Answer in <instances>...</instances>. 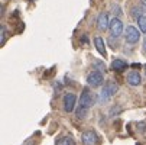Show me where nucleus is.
<instances>
[{
  "label": "nucleus",
  "mask_w": 146,
  "mask_h": 145,
  "mask_svg": "<svg viewBox=\"0 0 146 145\" xmlns=\"http://www.w3.org/2000/svg\"><path fill=\"white\" fill-rule=\"evenodd\" d=\"M119 90V86L116 84V83L113 81H109L104 84V87L101 89V93H100V102H107L110 100Z\"/></svg>",
  "instance_id": "nucleus-1"
},
{
  "label": "nucleus",
  "mask_w": 146,
  "mask_h": 145,
  "mask_svg": "<svg viewBox=\"0 0 146 145\" xmlns=\"http://www.w3.org/2000/svg\"><path fill=\"white\" fill-rule=\"evenodd\" d=\"M124 38H126V42L127 44L135 45V44L139 42V39H140V31L136 26L129 25L126 29H124Z\"/></svg>",
  "instance_id": "nucleus-2"
},
{
  "label": "nucleus",
  "mask_w": 146,
  "mask_h": 145,
  "mask_svg": "<svg viewBox=\"0 0 146 145\" xmlns=\"http://www.w3.org/2000/svg\"><path fill=\"white\" fill-rule=\"evenodd\" d=\"M87 83H88V86H91V87H100V86H103V83H104L103 73L98 71V70L91 71L87 76Z\"/></svg>",
  "instance_id": "nucleus-3"
},
{
  "label": "nucleus",
  "mask_w": 146,
  "mask_h": 145,
  "mask_svg": "<svg viewBox=\"0 0 146 145\" xmlns=\"http://www.w3.org/2000/svg\"><path fill=\"white\" fill-rule=\"evenodd\" d=\"M81 142L82 145H98L100 138L96 131H84L81 134Z\"/></svg>",
  "instance_id": "nucleus-4"
},
{
  "label": "nucleus",
  "mask_w": 146,
  "mask_h": 145,
  "mask_svg": "<svg viewBox=\"0 0 146 145\" xmlns=\"http://www.w3.org/2000/svg\"><path fill=\"white\" fill-rule=\"evenodd\" d=\"M110 33H111V36L113 38H119L121 33H123V31H124V26H123V22L119 19V17H113L111 20H110Z\"/></svg>",
  "instance_id": "nucleus-5"
},
{
  "label": "nucleus",
  "mask_w": 146,
  "mask_h": 145,
  "mask_svg": "<svg viewBox=\"0 0 146 145\" xmlns=\"http://www.w3.org/2000/svg\"><path fill=\"white\" fill-rule=\"evenodd\" d=\"M93 105H94V97H93L90 89L86 87L84 90H82L81 96H80V106H84V108L90 109Z\"/></svg>",
  "instance_id": "nucleus-6"
},
{
  "label": "nucleus",
  "mask_w": 146,
  "mask_h": 145,
  "mask_svg": "<svg viewBox=\"0 0 146 145\" xmlns=\"http://www.w3.org/2000/svg\"><path fill=\"white\" fill-rule=\"evenodd\" d=\"M75 103H77V96L74 93H67L64 96V110L67 113L74 112L75 109Z\"/></svg>",
  "instance_id": "nucleus-7"
},
{
  "label": "nucleus",
  "mask_w": 146,
  "mask_h": 145,
  "mask_svg": "<svg viewBox=\"0 0 146 145\" xmlns=\"http://www.w3.org/2000/svg\"><path fill=\"white\" fill-rule=\"evenodd\" d=\"M97 28L98 31H107L110 28V19H109V13L107 12H101L97 17Z\"/></svg>",
  "instance_id": "nucleus-8"
},
{
  "label": "nucleus",
  "mask_w": 146,
  "mask_h": 145,
  "mask_svg": "<svg viewBox=\"0 0 146 145\" xmlns=\"http://www.w3.org/2000/svg\"><path fill=\"white\" fill-rule=\"evenodd\" d=\"M127 83L130 86H139L142 83V76L139 71H130L127 74Z\"/></svg>",
  "instance_id": "nucleus-9"
},
{
  "label": "nucleus",
  "mask_w": 146,
  "mask_h": 145,
  "mask_svg": "<svg viewBox=\"0 0 146 145\" xmlns=\"http://www.w3.org/2000/svg\"><path fill=\"white\" fill-rule=\"evenodd\" d=\"M94 45H96V49L98 51L100 55H103V57L107 55V52H106V45H104V39H103L101 36H96V38H94Z\"/></svg>",
  "instance_id": "nucleus-10"
},
{
  "label": "nucleus",
  "mask_w": 146,
  "mask_h": 145,
  "mask_svg": "<svg viewBox=\"0 0 146 145\" xmlns=\"http://www.w3.org/2000/svg\"><path fill=\"white\" fill-rule=\"evenodd\" d=\"M126 68H127V63H126V61H123V59H120V58L114 59L113 63H111V70L113 71L121 73V71H124Z\"/></svg>",
  "instance_id": "nucleus-11"
},
{
  "label": "nucleus",
  "mask_w": 146,
  "mask_h": 145,
  "mask_svg": "<svg viewBox=\"0 0 146 145\" xmlns=\"http://www.w3.org/2000/svg\"><path fill=\"white\" fill-rule=\"evenodd\" d=\"M56 145H75V141L72 136H62L56 141Z\"/></svg>",
  "instance_id": "nucleus-12"
},
{
  "label": "nucleus",
  "mask_w": 146,
  "mask_h": 145,
  "mask_svg": "<svg viewBox=\"0 0 146 145\" xmlns=\"http://www.w3.org/2000/svg\"><path fill=\"white\" fill-rule=\"evenodd\" d=\"M87 115H88V109L78 105V108H77V110H75V116H77L78 119H84Z\"/></svg>",
  "instance_id": "nucleus-13"
},
{
  "label": "nucleus",
  "mask_w": 146,
  "mask_h": 145,
  "mask_svg": "<svg viewBox=\"0 0 146 145\" xmlns=\"http://www.w3.org/2000/svg\"><path fill=\"white\" fill-rule=\"evenodd\" d=\"M137 26L142 33H146V15H143L137 19Z\"/></svg>",
  "instance_id": "nucleus-14"
},
{
  "label": "nucleus",
  "mask_w": 146,
  "mask_h": 145,
  "mask_svg": "<svg viewBox=\"0 0 146 145\" xmlns=\"http://www.w3.org/2000/svg\"><path fill=\"white\" fill-rule=\"evenodd\" d=\"M143 12H146V9L145 7H139V6H135L133 9H132V16L137 20L140 16H143Z\"/></svg>",
  "instance_id": "nucleus-15"
},
{
  "label": "nucleus",
  "mask_w": 146,
  "mask_h": 145,
  "mask_svg": "<svg viewBox=\"0 0 146 145\" xmlns=\"http://www.w3.org/2000/svg\"><path fill=\"white\" fill-rule=\"evenodd\" d=\"M0 32H2V38H0V44L5 45V42H6V28H5V26H2Z\"/></svg>",
  "instance_id": "nucleus-16"
},
{
  "label": "nucleus",
  "mask_w": 146,
  "mask_h": 145,
  "mask_svg": "<svg viewBox=\"0 0 146 145\" xmlns=\"http://www.w3.org/2000/svg\"><path fill=\"white\" fill-rule=\"evenodd\" d=\"M113 13L116 15V17H120V15H121V10H120V7L116 5V6H113Z\"/></svg>",
  "instance_id": "nucleus-17"
},
{
  "label": "nucleus",
  "mask_w": 146,
  "mask_h": 145,
  "mask_svg": "<svg viewBox=\"0 0 146 145\" xmlns=\"http://www.w3.org/2000/svg\"><path fill=\"white\" fill-rule=\"evenodd\" d=\"M137 129H139L140 132H145V131H146V123H143V122L139 123V125H137Z\"/></svg>",
  "instance_id": "nucleus-18"
},
{
  "label": "nucleus",
  "mask_w": 146,
  "mask_h": 145,
  "mask_svg": "<svg viewBox=\"0 0 146 145\" xmlns=\"http://www.w3.org/2000/svg\"><path fill=\"white\" fill-rule=\"evenodd\" d=\"M142 51H143V54H146V36H145V39H143V45H142Z\"/></svg>",
  "instance_id": "nucleus-19"
},
{
  "label": "nucleus",
  "mask_w": 146,
  "mask_h": 145,
  "mask_svg": "<svg viewBox=\"0 0 146 145\" xmlns=\"http://www.w3.org/2000/svg\"><path fill=\"white\" fill-rule=\"evenodd\" d=\"M143 70H145V74H146V64H145V67H143Z\"/></svg>",
  "instance_id": "nucleus-20"
},
{
  "label": "nucleus",
  "mask_w": 146,
  "mask_h": 145,
  "mask_svg": "<svg viewBox=\"0 0 146 145\" xmlns=\"http://www.w3.org/2000/svg\"><path fill=\"white\" fill-rule=\"evenodd\" d=\"M143 3H145V5H146V0H143Z\"/></svg>",
  "instance_id": "nucleus-21"
}]
</instances>
